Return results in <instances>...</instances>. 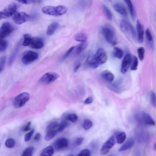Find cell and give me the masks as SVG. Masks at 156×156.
<instances>
[{
  "label": "cell",
  "instance_id": "cell-54",
  "mask_svg": "<svg viewBox=\"0 0 156 156\" xmlns=\"http://www.w3.org/2000/svg\"><path fill=\"white\" fill-rule=\"evenodd\" d=\"M156 144H155V146H154V149L155 150H156Z\"/></svg>",
  "mask_w": 156,
  "mask_h": 156
},
{
  "label": "cell",
  "instance_id": "cell-27",
  "mask_svg": "<svg viewBox=\"0 0 156 156\" xmlns=\"http://www.w3.org/2000/svg\"><path fill=\"white\" fill-rule=\"evenodd\" d=\"M102 8L106 18L108 20H111L113 16H112V14L110 10L107 6L105 4L103 5Z\"/></svg>",
  "mask_w": 156,
  "mask_h": 156
},
{
  "label": "cell",
  "instance_id": "cell-4",
  "mask_svg": "<svg viewBox=\"0 0 156 156\" xmlns=\"http://www.w3.org/2000/svg\"><path fill=\"white\" fill-rule=\"evenodd\" d=\"M29 94L27 92H23L20 94L14 100V107L16 108H20L22 107L29 101Z\"/></svg>",
  "mask_w": 156,
  "mask_h": 156
},
{
  "label": "cell",
  "instance_id": "cell-43",
  "mask_svg": "<svg viewBox=\"0 0 156 156\" xmlns=\"http://www.w3.org/2000/svg\"><path fill=\"white\" fill-rule=\"evenodd\" d=\"M77 156H91V152L89 149H83L80 152Z\"/></svg>",
  "mask_w": 156,
  "mask_h": 156
},
{
  "label": "cell",
  "instance_id": "cell-20",
  "mask_svg": "<svg viewBox=\"0 0 156 156\" xmlns=\"http://www.w3.org/2000/svg\"><path fill=\"white\" fill-rule=\"evenodd\" d=\"M135 141L132 138L128 139L119 149L120 152L125 151L132 148L135 145Z\"/></svg>",
  "mask_w": 156,
  "mask_h": 156
},
{
  "label": "cell",
  "instance_id": "cell-52",
  "mask_svg": "<svg viewBox=\"0 0 156 156\" xmlns=\"http://www.w3.org/2000/svg\"><path fill=\"white\" fill-rule=\"evenodd\" d=\"M81 66V64L79 63L75 67H74L73 69V71L74 72H76L78 69Z\"/></svg>",
  "mask_w": 156,
  "mask_h": 156
},
{
  "label": "cell",
  "instance_id": "cell-24",
  "mask_svg": "<svg viewBox=\"0 0 156 156\" xmlns=\"http://www.w3.org/2000/svg\"><path fill=\"white\" fill-rule=\"evenodd\" d=\"M115 135L117 143L118 144H121L125 141L126 138V134L124 132H116Z\"/></svg>",
  "mask_w": 156,
  "mask_h": 156
},
{
  "label": "cell",
  "instance_id": "cell-34",
  "mask_svg": "<svg viewBox=\"0 0 156 156\" xmlns=\"http://www.w3.org/2000/svg\"><path fill=\"white\" fill-rule=\"evenodd\" d=\"M132 60V63L131 69L132 71H135L137 69L138 66V60L136 56L135 55L133 57Z\"/></svg>",
  "mask_w": 156,
  "mask_h": 156
},
{
  "label": "cell",
  "instance_id": "cell-39",
  "mask_svg": "<svg viewBox=\"0 0 156 156\" xmlns=\"http://www.w3.org/2000/svg\"><path fill=\"white\" fill-rule=\"evenodd\" d=\"M15 141L13 139H9L6 141L5 145L9 148H12L14 147L15 145Z\"/></svg>",
  "mask_w": 156,
  "mask_h": 156
},
{
  "label": "cell",
  "instance_id": "cell-7",
  "mask_svg": "<svg viewBox=\"0 0 156 156\" xmlns=\"http://www.w3.org/2000/svg\"><path fill=\"white\" fill-rule=\"evenodd\" d=\"M59 77V75L54 72H48L42 76L39 82L43 85L51 84L57 80Z\"/></svg>",
  "mask_w": 156,
  "mask_h": 156
},
{
  "label": "cell",
  "instance_id": "cell-25",
  "mask_svg": "<svg viewBox=\"0 0 156 156\" xmlns=\"http://www.w3.org/2000/svg\"><path fill=\"white\" fill-rule=\"evenodd\" d=\"M54 153V150L52 146H48L44 149L40 156H52Z\"/></svg>",
  "mask_w": 156,
  "mask_h": 156
},
{
  "label": "cell",
  "instance_id": "cell-49",
  "mask_svg": "<svg viewBox=\"0 0 156 156\" xmlns=\"http://www.w3.org/2000/svg\"><path fill=\"white\" fill-rule=\"evenodd\" d=\"M31 123L30 122H28L26 125L24 127L23 129V131L24 132H27V131L30 130L31 129Z\"/></svg>",
  "mask_w": 156,
  "mask_h": 156
},
{
  "label": "cell",
  "instance_id": "cell-55",
  "mask_svg": "<svg viewBox=\"0 0 156 156\" xmlns=\"http://www.w3.org/2000/svg\"><path fill=\"white\" fill-rule=\"evenodd\" d=\"M107 156H114V155H108Z\"/></svg>",
  "mask_w": 156,
  "mask_h": 156
},
{
  "label": "cell",
  "instance_id": "cell-37",
  "mask_svg": "<svg viewBox=\"0 0 156 156\" xmlns=\"http://www.w3.org/2000/svg\"><path fill=\"white\" fill-rule=\"evenodd\" d=\"M68 125L67 122L65 121H62L61 123L59 124V126L57 129V130L58 132H61L67 127Z\"/></svg>",
  "mask_w": 156,
  "mask_h": 156
},
{
  "label": "cell",
  "instance_id": "cell-21",
  "mask_svg": "<svg viewBox=\"0 0 156 156\" xmlns=\"http://www.w3.org/2000/svg\"><path fill=\"white\" fill-rule=\"evenodd\" d=\"M59 26V24L57 22H54L51 24L48 27L46 34L48 36L53 35L57 30Z\"/></svg>",
  "mask_w": 156,
  "mask_h": 156
},
{
  "label": "cell",
  "instance_id": "cell-1",
  "mask_svg": "<svg viewBox=\"0 0 156 156\" xmlns=\"http://www.w3.org/2000/svg\"><path fill=\"white\" fill-rule=\"evenodd\" d=\"M101 32L107 42L113 46L117 43L116 36L114 28L109 24H105L102 27Z\"/></svg>",
  "mask_w": 156,
  "mask_h": 156
},
{
  "label": "cell",
  "instance_id": "cell-51",
  "mask_svg": "<svg viewBox=\"0 0 156 156\" xmlns=\"http://www.w3.org/2000/svg\"><path fill=\"white\" fill-rule=\"evenodd\" d=\"M41 138V135L39 133H38L36 134L35 135L34 138V140L37 141H40Z\"/></svg>",
  "mask_w": 156,
  "mask_h": 156
},
{
  "label": "cell",
  "instance_id": "cell-15",
  "mask_svg": "<svg viewBox=\"0 0 156 156\" xmlns=\"http://www.w3.org/2000/svg\"><path fill=\"white\" fill-rule=\"evenodd\" d=\"M44 46V42L40 37H35L32 38L30 46L31 48L34 49H40Z\"/></svg>",
  "mask_w": 156,
  "mask_h": 156
},
{
  "label": "cell",
  "instance_id": "cell-10",
  "mask_svg": "<svg viewBox=\"0 0 156 156\" xmlns=\"http://www.w3.org/2000/svg\"><path fill=\"white\" fill-rule=\"evenodd\" d=\"M99 65L94 55H91L87 58L84 63V67L86 69H95Z\"/></svg>",
  "mask_w": 156,
  "mask_h": 156
},
{
  "label": "cell",
  "instance_id": "cell-14",
  "mask_svg": "<svg viewBox=\"0 0 156 156\" xmlns=\"http://www.w3.org/2000/svg\"><path fill=\"white\" fill-rule=\"evenodd\" d=\"M69 142L66 138H60L56 140L54 143V146L56 150H60L67 148L68 146Z\"/></svg>",
  "mask_w": 156,
  "mask_h": 156
},
{
  "label": "cell",
  "instance_id": "cell-22",
  "mask_svg": "<svg viewBox=\"0 0 156 156\" xmlns=\"http://www.w3.org/2000/svg\"><path fill=\"white\" fill-rule=\"evenodd\" d=\"M143 119L145 123L148 125L155 126V122L151 116L148 113H144L143 114Z\"/></svg>",
  "mask_w": 156,
  "mask_h": 156
},
{
  "label": "cell",
  "instance_id": "cell-13",
  "mask_svg": "<svg viewBox=\"0 0 156 156\" xmlns=\"http://www.w3.org/2000/svg\"><path fill=\"white\" fill-rule=\"evenodd\" d=\"M132 62V56L130 54H128L125 56L121 65V72L122 73L125 74L127 72Z\"/></svg>",
  "mask_w": 156,
  "mask_h": 156
},
{
  "label": "cell",
  "instance_id": "cell-16",
  "mask_svg": "<svg viewBox=\"0 0 156 156\" xmlns=\"http://www.w3.org/2000/svg\"><path fill=\"white\" fill-rule=\"evenodd\" d=\"M136 28L139 42L142 43L144 39V30L143 26L139 20H137Z\"/></svg>",
  "mask_w": 156,
  "mask_h": 156
},
{
  "label": "cell",
  "instance_id": "cell-23",
  "mask_svg": "<svg viewBox=\"0 0 156 156\" xmlns=\"http://www.w3.org/2000/svg\"><path fill=\"white\" fill-rule=\"evenodd\" d=\"M124 1L125 2L128 6L131 17L133 19H135L136 17V12L132 1L130 0H125Z\"/></svg>",
  "mask_w": 156,
  "mask_h": 156
},
{
  "label": "cell",
  "instance_id": "cell-28",
  "mask_svg": "<svg viewBox=\"0 0 156 156\" xmlns=\"http://www.w3.org/2000/svg\"><path fill=\"white\" fill-rule=\"evenodd\" d=\"M88 46V43L85 42L80 43L76 47V53L79 54L83 51Z\"/></svg>",
  "mask_w": 156,
  "mask_h": 156
},
{
  "label": "cell",
  "instance_id": "cell-42",
  "mask_svg": "<svg viewBox=\"0 0 156 156\" xmlns=\"http://www.w3.org/2000/svg\"><path fill=\"white\" fill-rule=\"evenodd\" d=\"M93 125V123L91 120L86 119L84 121L83 126L85 130H88L91 128Z\"/></svg>",
  "mask_w": 156,
  "mask_h": 156
},
{
  "label": "cell",
  "instance_id": "cell-32",
  "mask_svg": "<svg viewBox=\"0 0 156 156\" xmlns=\"http://www.w3.org/2000/svg\"><path fill=\"white\" fill-rule=\"evenodd\" d=\"M24 40L22 43L23 45L24 46H30L32 38V36L29 34H25L24 35Z\"/></svg>",
  "mask_w": 156,
  "mask_h": 156
},
{
  "label": "cell",
  "instance_id": "cell-33",
  "mask_svg": "<svg viewBox=\"0 0 156 156\" xmlns=\"http://www.w3.org/2000/svg\"><path fill=\"white\" fill-rule=\"evenodd\" d=\"M34 149V147L33 146H30L24 150L21 156H32Z\"/></svg>",
  "mask_w": 156,
  "mask_h": 156
},
{
  "label": "cell",
  "instance_id": "cell-8",
  "mask_svg": "<svg viewBox=\"0 0 156 156\" xmlns=\"http://www.w3.org/2000/svg\"><path fill=\"white\" fill-rule=\"evenodd\" d=\"M30 17V16L25 12H16L12 16V19L16 24H20L28 21Z\"/></svg>",
  "mask_w": 156,
  "mask_h": 156
},
{
  "label": "cell",
  "instance_id": "cell-38",
  "mask_svg": "<svg viewBox=\"0 0 156 156\" xmlns=\"http://www.w3.org/2000/svg\"><path fill=\"white\" fill-rule=\"evenodd\" d=\"M78 116L74 114H72L67 115L66 117V119L70 121L73 123L76 122L78 119Z\"/></svg>",
  "mask_w": 156,
  "mask_h": 156
},
{
  "label": "cell",
  "instance_id": "cell-53",
  "mask_svg": "<svg viewBox=\"0 0 156 156\" xmlns=\"http://www.w3.org/2000/svg\"><path fill=\"white\" fill-rule=\"evenodd\" d=\"M135 156H140V153L139 152H137L136 153Z\"/></svg>",
  "mask_w": 156,
  "mask_h": 156
},
{
  "label": "cell",
  "instance_id": "cell-40",
  "mask_svg": "<svg viewBox=\"0 0 156 156\" xmlns=\"http://www.w3.org/2000/svg\"><path fill=\"white\" fill-rule=\"evenodd\" d=\"M59 125V124L57 122H53L49 124L47 127V131L50 130H55L56 128H58Z\"/></svg>",
  "mask_w": 156,
  "mask_h": 156
},
{
  "label": "cell",
  "instance_id": "cell-9",
  "mask_svg": "<svg viewBox=\"0 0 156 156\" xmlns=\"http://www.w3.org/2000/svg\"><path fill=\"white\" fill-rule=\"evenodd\" d=\"M14 30V28L9 22L4 23L0 28V39H3L9 35Z\"/></svg>",
  "mask_w": 156,
  "mask_h": 156
},
{
  "label": "cell",
  "instance_id": "cell-26",
  "mask_svg": "<svg viewBox=\"0 0 156 156\" xmlns=\"http://www.w3.org/2000/svg\"><path fill=\"white\" fill-rule=\"evenodd\" d=\"M74 39L77 42H85L88 39V37L87 35L82 33H77L75 36Z\"/></svg>",
  "mask_w": 156,
  "mask_h": 156
},
{
  "label": "cell",
  "instance_id": "cell-29",
  "mask_svg": "<svg viewBox=\"0 0 156 156\" xmlns=\"http://www.w3.org/2000/svg\"><path fill=\"white\" fill-rule=\"evenodd\" d=\"M57 130L47 131V134L45 137V140L46 141L51 140L57 135L58 133Z\"/></svg>",
  "mask_w": 156,
  "mask_h": 156
},
{
  "label": "cell",
  "instance_id": "cell-45",
  "mask_svg": "<svg viewBox=\"0 0 156 156\" xmlns=\"http://www.w3.org/2000/svg\"><path fill=\"white\" fill-rule=\"evenodd\" d=\"M150 99L151 103L152 105L155 107L156 106V96L155 93L153 92H152L151 93Z\"/></svg>",
  "mask_w": 156,
  "mask_h": 156
},
{
  "label": "cell",
  "instance_id": "cell-6",
  "mask_svg": "<svg viewBox=\"0 0 156 156\" xmlns=\"http://www.w3.org/2000/svg\"><path fill=\"white\" fill-rule=\"evenodd\" d=\"M39 55L35 52L29 51L25 52L22 58V61L25 65H28L38 59Z\"/></svg>",
  "mask_w": 156,
  "mask_h": 156
},
{
  "label": "cell",
  "instance_id": "cell-50",
  "mask_svg": "<svg viewBox=\"0 0 156 156\" xmlns=\"http://www.w3.org/2000/svg\"><path fill=\"white\" fill-rule=\"evenodd\" d=\"M18 2L23 4H28L33 3L35 1H19Z\"/></svg>",
  "mask_w": 156,
  "mask_h": 156
},
{
  "label": "cell",
  "instance_id": "cell-56",
  "mask_svg": "<svg viewBox=\"0 0 156 156\" xmlns=\"http://www.w3.org/2000/svg\"><path fill=\"white\" fill-rule=\"evenodd\" d=\"M69 156H73V155H70Z\"/></svg>",
  "mask_w": 156,
  "mask_h": 156
},
{
  "label": "cell",
  "instance_id": "cell-48",
  "mask_svg": "<svg viewBox=\"0 0 156 156\" xmlns=\"http://www.w3.org/2000/svg\"><path fill=\"white\" fill-rule=\"evenodd\" d=\"M93 101V98L92 96H90L87 98L84 101V103L85 104H90L92 103Z\"/></svg>",
  "mask_w": 156,
  "mask_h": 156
},
{
  "label": "cell",
  "instance_id": "cell-11",
  "mask_svg": "<svg viewBox=\"0 0 156 156\" xmlns=\"http://www.w3.org/2000/svg\"><path fill=\"white\" fill-rule=\"evenodd\" d=\"M94 55L99 65L105 63L107 60V53L103 48L98 49Z\"/></svg>",
  "mask_w": 156,
  "mask_h": 156
},
{
  "label": "cell",
  "instance_id": "cell-2",
  "mask_svg": "<svg viewBox=\"0 0 156 156\" xmlns=\"http://www.w3.org/2000/svg\"><path fill=\"white\" fill-rule=\"evenodd\" d=\"M42 13L46 15L54 16H60L65 14L67 8L63 5L57 6H46L42 10Z\"/></svg>",
  "mask_w": 156,
  "mask_h": 156
},
{
  "label": "cell",
  "instance_id": "cell-44",
  "mask_svg": "<svg viewBox=\"0 0 156 156\" xmlns=\"http://www.w3.org/2000/svg\"><path fill=\"white\" fill-rule=\"evenodd\" d=\"M35 132V129H33L30 132L27 134L24 137V141L26 142L28 141L31 139Z\"/></svg>",
  "mask_w": 156,
  "mask_h": 156
},
{
  "label": "cell",
  "instance_id": "cell-3",
  "mask_svg": "<svg viewBox=\"0 0 156 156\" xmlns=\"http://www.w3.org/2000/svg\"><path fill=\"white\" fill-rule=\"evenodd\" d=\"M20 6L15 3L8 5L3 10L0 11V20L5 19L13 16Z\"/></svg>",
  "mask_w": 156,
  "mask_h": 156
},
{
  "label": "cell",
  "instance_id": "cell-46",
  "mask_svg": "<svg viewBox=\"0 0 156 156\" xmlns=\"http://www.w3.org/2000/svg\"><path fill=\"white\" fill-rule=\"evenodd\" d=\"M84 141V139L83 137H79L77 139L76 141V144L77 146H79L82 144Z\"/></svg>",
  "mask_w": 156,
  "mask_h": 156
},
{
  "label": "cell",
  "instance_id": "cell-17",
  "mask_svg": "<svg viewBox=\"0 0 156 156\" xmlns=\"http://www.w3.org/2000/svg\"><path fill=\"white\" fill-rule=\"evenodd\" d=\"M113 7L114 10L119 14L124 16H127V9L122 3L116 2L114 4Z\"/></svg>",
  "mask_w": 156,
  "mask_h": 156
},
{
  "label": "cell",
  "instance_id": "cell-41",
  "mask_svg": "<svg viewBox=\"0 0 156 156\" xmlns=\"http://www.w3.org/2000/svg\"><path fill=\"white\" fill-rule=\"evenodd\" d=\"M7 57L4 56L0 58V73L4 69L6 63Z\"/></svg>",
  "mask_w": 156,
  "mask_h": 156
},
{
  "label": "cell",
  "instance_id": "cell-12",
  "mask_svg": "<svg viewBox=\"0 0 156 156\" xmlns=\"http://www.w3.org/2000/svg\"><path fill=\"white\" fill-rule=\"evenodd\" d=\"M115 143L114 137L113 136H111L102 146L101 150V153L103 155L107 153L115 145Z\"/></svg>",
  "mask_w": 156,
  "mask_h": 156
},
{
  "label": "cell",
  "instance_id": "cell-18",
  "mask_svg": "<svg viewBox=\"0 0 156 156\" xmlns=\"http://www.w3.org/2000/svg\"><path fill=\"white\" fill-rule=\"evenodd\" d=\"M21 40H20L15 46L13 52L10 55L8 61V65L11 66L13 64L20 47Z\"/></svg>",
  "mask_w": 156,
  "mask_h": 156
},
{
  "label": "cell",
  "instance_id": "cell-47",
  "mask_svg": "<svg viewBox=\"0 0 156 156\" xmlns=\"http://www.w3.org/2000/svg\"><path fill=\"white\" fill-rule=\"evenodd\" d=\"M74 48V46H72V47H71V48H70L67 51V52L66 53L64 57V59L67 58V57H68L69 55L73 51Z\"/></svg>",
  "mask_w": 156,
  "mask_h": 156
},
{
  "label": "cell",
  "instance_id": "cell-19",
  "mask_svg": "<svg viewBox=\"0 0 156 156\" xmlns=\"http://www.w3.org/2000/svg\"><path fill=\"white\" fill-rule=\"evenodd\" d=\"M101 76L103 80L109 83L113 82L114 79L113 74L107 70L102 72L101 74Z\"/></svg>",
  "mask_w": 156,
  "mask_h": 156
},
{
  "label": "cell",
  "instance_id": "cell-5",
  "mask_svg": "<svg viewBox=\"0 0 156 156\" xmlns=\"http://www.w3.org/2000/svg\"><path fill=\"white\" fill-rule=\"evenodd\" d=\"M120 27L123 32L131 34L133 39L136 37L135 29L132 24L126 19L122 20L120 22Z\"/></svg>",
  "mask_w": 156,
  "mask_h": 156
},
{
  "label": "cell",
  "instance_id": "cell-31",
  "mask_svg": "<svg viewBox=\"0 0 156 156\" xmlns=\"http://www.w3.org/2000/svg\"><path fill=\"white\" fill-rule=\"evenodd\" d=\"M123 52L121 49L117 47L114 48L113 55L115 58L121 59L123 57Z\"/></svg>",
  "mask_w": 156,
  "mask_h": 156
},
{
  "label": "cell",
  "instance_id": "cell-30",
  "mask_svg": "<svg viewBox=\"0 0 156 156\" xmlns=\"http://www.w3.org/2000/svg\"><path fill=\"white\" fill-rule=\"evenodd\" d=\"M146 39L149 43L150 46L151 48L153 47V38L150 31L149 29H147L145 32Z\"/></svg>",
  "mask_w": 156,
  "mask_h": 156
},
{
  "label": "cell",
  "instance_id": "cell-35",
  "mask_svg": "<svg viewBox=\"0 0 156 156\" xmlns=\"http://www.w3.org/2000/svg\"><path fill=\"white\" fill-rule=\"evenodd\" d=\"M139 58L141 61H142L144 58L145 50L143 47H139L137 49Z\"/></svg>",
  "mask_w": 156,
  "mask_h": 156
},
{
  "label": "cell",
  "instance_id": "cell-36",
  "mask_svg": "<svg viewBox=\"0 0 156 156\" xmlns=\"http://www.w3.org/2000/svg\"><path fill=\"white\" fill-rule=\"evenodd\" d=\"M8 44L7 41L0 39V52L5 51L8 47Z\"/></svg>",
  "mask_w": 156,
  "mask_h": 156
}]
</instances>
